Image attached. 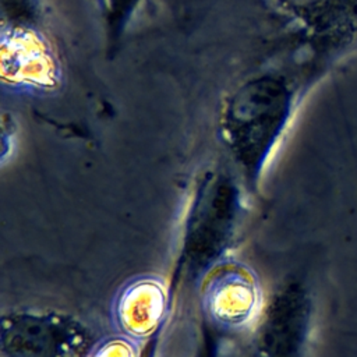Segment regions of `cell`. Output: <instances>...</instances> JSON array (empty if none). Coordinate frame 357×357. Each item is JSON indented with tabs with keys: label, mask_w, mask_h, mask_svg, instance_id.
Instances as JSON below:
<instances>
[{
	"label": "cell",
	"mask_w": 357,
	"mask_h": 357,
	"mask_svg": "<svg viewBox=\"0 0 357 357\" xmlns=\"http://www.w3.org/2000/svg\"><path fill=\"white\" fill-rule=\"evenodd\" d=\"M204 303L206 314L218 325L241 326L258 311V282L245 266L222 264L211 272Z\"/></svg>",
	"instance_id": "obj_5"
},
{
	"label": "cell",
	"mask_w": 357,
	"mask_h": 357,
	"mask_svg": "<svg viewBox=\"0 0 357 357\" xmlns=\"http://www.w3.org/2000/svg\"><path fill=\"white\" fill-rule=\"evenodd\" d=\"M286 92L271 78L244 84L223 114V137L244 178L254 184L280 135Z\"/></svg>",
	"instance_id": "obj_2"
},
{
	"label": "cell",
	"mask_w": 357,
	"mask_h": 357,
	"mask_svg": "<svg viewBox=\"0 0 357 357\" xmlns=\"http://www.w3.org/2000/svg\"><path fill=\"white\" fill-rule=\"evenodd\" d=\"M240 190L222 172L206 173L195 188L184 220L180 262L191 276L218 268L241 225Z\"/></svg>",
	"instance_id": "obj_1"
},
{
	"label": "cell",
	"mask_w": 357,
	"mask_h": 357,
	"mask_svg": "<svg viewBox=\"0 0 357 357\" xmlns=\"http://www.w3.org/2000/svg\"><path fill=\"white\" fill-rule=\"evenodd\" d=\"M315 304L307 283L291 279L265 303L255 329L257 357H310Z\"/></svg>",
	"instance_id": "obj_4"
},
{
	"label": "cell",
	"mask_w": 357,
	"mask_h": 357,
	"mask_svg": "<svg viewBox=\"0 0 357 357\" xmlns=\"http://www.w3.org/2000/svg\"><path fill=\"white\" fill-rule=\"evenodd\" d=\"M98 350L96 332L71 312L21 307L1 314L3 357H95Z\"/></svg>",
	"instance_id": "obj_3"
}]
</instances>
